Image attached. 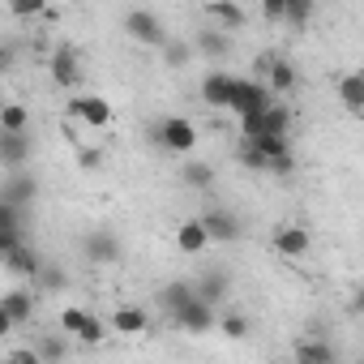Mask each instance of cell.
I'll return each instance as SVG.
<instances>
[{
	"label": "cell",
	"mask_w": 364,
	"mask_h": 364,
	"mask_svg": "<svg viewBox=\"0 0 364 364\" xmlns=\"http://www.w3.org/2000/svg\"><path fill=\"white\" fill-rule=\"evenodd\" d=\"M35 351H39V360L48 364V360H65V351H69V347H65L60 338H43V347H35Z\"/></svg>",
	"instance_id": "e575fe53"
},
{
	"label": "cell",
	"mask_w": 364,
	"mask_h": 364,
	"mask_svg": "<svg viewBox=\"0 0 364 364\" xmlns=\"http://www.w3.org/2000/svg\"><path fill=\"white\" fill-rule=\"evenodd\" d=\"M180 180H185L189 189H210V185H215V163H206V159H189L185 167H180Z\"/></svg>",
	"instance_id": "4316f807"
},
{
	"label": "cell",
	"mask_w": 364,
	"mask_h": 364,
	"mask_svg": "<svg viewBox=\"0 0 364 364\" xmlns=\"http://www.w3.org/2000/svg\"><path fill=\"white\" fill-rule=\"evenodd\" d=\"M287 133H291V107L274 99V103L262 112V120H257L253 137H287ZM245 141H249V137H245Z\"/></svg>",
	"instance_id": "7c38bea8"
},
{
	"label": "cell",
	"mask_w": 364,
	"mask_h": 364,
	"mask_svg": "<svg viewBox=\"0 0 364 364\" xmlns=\"http://www.w3.org/2000/svg\"><path fill=\"white\" fill-rule=\"evenodd\" d=\"M26 245L22 240V210H14L9 202H0V257H5L9 249Z\"/></svg>",
	"instance_id": "2e32d148"
},
{
	"label": "cell",
	"mask_w": 364,
	"mask_h": 364,
	"mask_svg": "<svg viewBox=\"0 0 364 364\" xmlns=\"http://www.w3.org/2000/svg\"><path fill=\"white\" fill-rule=\"evenodd\" d=\"M48 73H52V82H56V86L73 90V86L82 82V52H77L73 43H60V48L48 56Z\"/></svg>",
	"instance_id": "8992f818"
},
{
	"label": "cell",
	"mask_w": 364,
	"mask_h": 364,
	"mask_svg": "<svg viewBox=\"0 0 364 364\" xmlns=\"http://www.w3.org/2000/svg\"><path fill=\"white\" fill-rule=\"evenodd\" d=\"M14 60H18V48H14V43H0V73H9Z\"/></svg>",
	"instance_id": "f35d334b"
},
{
	"label": "cell",
	"mask_w": 364,
	"mask_h": 364,
	"mask_svg": "<svg viewBox=\"0 0 364 364\" xmlns=\"http://www.w3.org/2000/svg\"><path fill=\"white\" fill-rule=\"evenodd\" d=\"M171 321H176L180 330H189V334H206V330H215V309H206L202 300H189Z\"/></svg>",
	"instance_id": "9a60e30c"
},
{
	"label": "cell",
	"mask_w": 364,
	"mask_h": 364,
	"mask_svg": "<svg viewBox=\"0 0 364 364\" xmlns=\"http://www.w3.org/2000/svg\"><path fill=\"white\" fill-rule=\"evenodd\" d=\"M309 18H313V0H283V22L291 31H304Z\"/></svg>",
	"instance_id": "f546056e"
},
{
	"label": "cell",
	"mask_w": 364,
	"mask_h": 364,
	"mask_svg": "<svg viewBox=\"0 0 364 364\" xmlns=\"http://www.w3.org/2000/svg\"><path fill=\"white\" fill-rule=\"evenodd\" d=\"M120 253H124V245H120V236L112 228H95V232L82 236V257L90 266H116Z\"/></svg>",
	"instance_id": "5b68a950"
},
{
	"label": "cell",
	"mask_w": 364,
	"mask_h": 364,
	"mask_svg": "<svg viewBox=\"0 0 364 364\" xmlns=\"http://www.w3.org/2000/svg\"><path fill=\"white\" fill-rule=\"evenodd\" d=\"M35 283H39L43 291H65V287H69V274H65L60 266H43V270L35 274Z\"/></svg>",
	"instance_id": "4dcf8cb0"
},
{
	"label": "cell",
	"mask_w": 364,
	"mask_h": 364,
	"mask_svg": "<svg viewBox=\"0 0 364 364\" xmlns=\"http://www.w3.org/2000/svg\"><path fill=\"white\" fill-rule=\"evenodd\" d=\"M14 330H18V326H14V321H9V313H5V309H0V338H9V334H14Z\"/></svg>",
	"instance_id": "b9f144b4"
},
{
	"label": "cell",
	"mask_w": 364,
	"mask_h": 364,
	"mask_svg": "<svg viewBox=\"0 0 364 364\" xmlns=\"http://www.w3.org/2000/svg\"><path fill=\"white\" fill-rule=\"evenodd\" d=\"M0 133H31L26 103H0Z\"/></svg>",
	"instance_id": "83f0119b"
},
{
	"label": "cell",
	"mask_w": 364,
	"mask_h": 364,
	"mask_svg": "<svg viewBox=\"0 0 364 364\" xmlns=\"http://www.w3.org/2000/svg\"><path fill=\"white\" fill-rule=\"evenodd\" d=\"M266 82H270L266 90H270V99H274V95H291V90L300 86V73H296V65H291L287 56H274L270 69H266Z\"/></svg>",
	"instance_id": "5bb4252c"
},
{
	"label": "cell",
	"mask_w": 364,
	"mask_h": 364,
	"mask_svg": "<svg viewBox=\"0 0 364 364\" xmlns=\"http://www.w3.org/2000/svg\"><path fill=\"white\" fill-rule=\"evenodd\" d=\"M77 163H82L86 171H95V167L103 163V154H99V150H82V154H77Z\"/></svg>",
	"instance_id": "60d3db41"
},
{
	"label": "cell",
	"mask_w": 364,
	"mask_h": 364,
	"mask_svg": "<svg viewBox=\"0 0 364 364\" xmlns=\"http://www.w3.org/2000/svg\"><path fill=\"white\" fill-rule=\"evenodd\" d=\"M193 43V52H202L206 60H223V56H232V35H223V31H202L198 39H189Z\"/></svg>",
	"instance_id": "603a6c76"
},
{
	"label": "cell",
	"mask_w": 364,
	"mask_h": 364,
	"mask_svg": "<svg viewBox=\"0 0 364 364\" xmlns=\"http://www.w3.org/2000/svg\"><path fill=\"white\" fill-rule=\"evenodd\" d=\"M31 154H35L31 133H0V167H9V171H26Z\"/></svg>",
	"instance_id": "9c48e42d"
},
{
	"label": "cell",
	"mask_w": 364,
	"mask_h": 364,
	"mask_svg": "<svg viewBox=\"0 0 364 364\" xmlns=\"http://www.w3.org/2000/svg\"><path fill=\"white\" fill-rule=\"evenodd\" d=\"M240 163H245V167H249V171H266V159H262V154H257V150H253V146H249V141H245V146H240Z\"/></svg>",
	"instance_id": "d590c367"
},
{
	"label": "cell",
	"mask_w": 364,
	"mask_h": 364,
	"mask_svg": "<svg viewBox=\"0 0 364 364\" xmlns=\"http://www.w3.org/2000/svg\"><path fill=\"white\" fill-rule=\"evenodd\" d=\"M262 18H266V22H283V0H266V5H262Z\"/></svg>",
	"instance_id": "ab89813d"
},
{
	"label": "cell",
	"mask_w": 364,
	"mask_h": 364,
	"mask_svg": "<svg viewBox=\"0 0 364 364\" xmlns=\"http://www.w3.org/2000/svg\"><path fill=\"white\" fill-rule=\"evenodd\" d=\"M103 334H107V330H103V321L90 313V317H86V326L77 330V343H90V347H99V343H103Z\"/></svg>",
	"instance_id": "d6a6232c"
},
{
	"label": "cell",
	"mask_w": 364,
	"mask_h": 364,
	"mask_svg": "<svg viewBox=\"0 0 364 364\" xmlns=\"http://www.w3.org/2000/svg\"><path fill=\"white\" fill-rule=\"evenodd\" d=\"M159 56H163L167 69H189V60H193V43H189V39H167V43L159 48Z\"/></svg>",
	"instance_id": "f1b7e54d"
},
{
	"label": "cell",
	"mask_w": 364,
	"mask_h": 364,
	"mask_svg": "<svg viewBox=\"0 0 364 364\" xmlns=\"http://www.w3.org/2000/svg\"><path fill=\"white\" fill-rule=\"evenodd\" d=\"M189 300H193V279H171V283H163L159 296H154V304H159L167 317H176Z\"/></svg>",
	"instance_id": "4fadbf2b"
},
{
	"label": "cell",
	"mask_w": 364,
	"mask_h": 364,
	"mask_svg": "<svg viewBox=\"0 0 364 364\" xmlns=\"http://www.w3.org/2000/svg\"><path fill=\"white\" fill-rule=\"evenodd\" d=\"M154 141H159L163 150H171V154H193V146H198V124L185 120V116H163V120L154 124Z\"/></svg>",
	"instance_id": "3957f363"
},
{
	"label": "cell",
	"mask_w": 364,
	"mask_h": 364,
	"mask_svg": "<svg viewBox=\"0 0 364 364\" xmlns=\"http://www.w3.org/2000/svg\"><path fill=\"white\" fill-rule=\"evenodd\" d=\"M198 223L206 228V240H210V245H236V240L245 236L240 215H236V210H228V206H210Z\"/></svg>",
	"instance_id": "277c9868"
},
{
	"label": "cell",
	"mask_w": 364,
	"mask_h": 364,
	"mask_svg": "<svg viewBox=\"0 0 364 364\" xmlns=\"http://www.w3.org/2000/svg\"><path fill=\"white\" fill-rule=\"evenodd\" d=\"M215 326L223 330V338H228V343H245V338H249V330H253V321H249L240 309H228L223 317H215Z\"/></svg>",
	"instance_id": "484cf974"
},
{
	"label": "cell",
	"mask_w": 364,
	"mask_h": 364,
	"mask_svg": "<svg viewBox=\"0 0 364 364\" xmlns=\"http://www.w3.org/2000/svg\"><path fill=\"white\" fill-rule=\"evenodd\" d=\"M35 198H39V180H35L31 171H14V176L5 180V189H0V202H9L14 210L35 206Z\"/></svg>",
	"instance_id": "30bf717a"
},
{
	"label": "cell",
	"mask_w": 364,
	"mask_h": 364,
	"mask_svg": "<svg viewBox=\"0 0 364 364\" xmlns=\"http://www.w3.org/2000/svg\"><path fill=\"white\" fill-rule=\"evenodd\" d=\"M338 99L351 116H360L364 112V73H343L338 77Z\"/></svg>",
	"instance_id": "d4e9b609"
},
{
	"label": "cell",
	"mask_w": 364,
	"mask_h": 364,
	"mask_svg": "<svg viewBox=\"0 0 364 364\" xmlns=\"http://www.w3.org/2000/svg\"><path fill=\"white\" fill-rule=\"evenodd\" d=\"M270 103L274 99H270V90L257 77H232V103H228V112H236L240 120H257Z\"/></svg>",
	"instance_id": "6da1fadb"
},
{
	"label": "cell",
	"mask_w": 364,
	"mask_h": 364,
	"mask_svg": "<svg viewBox=\"0 0 364 364\" xmlns=\"http://www.w3.org/2000/svg\"><path fill=\"white\" fill-rule=\"evenodd\" d=\"M206 245H210V240H206V228H202L198 219H185V223L176 228V249H180V253L193 257V253H202Z\"/></svg>",
	"instance_id": "cb8c5ba5"
},
{
	"label": "cell",
	"mask_w": 364,
	"mask_h": 364,
	"mask_svg": "<svg viewBox=\"0 0 364 364\" xmlns=\"http://www.w3.org/2000/svg\"><path fill=\"white\" fill-rule=\"evenodd\" d=\"M206 18H215V22H219V31H223V35H232V31H240V26L249 22V9H245V5H236V0H228V5H223V0H215V5H206Z\"/></svg>",
	"instance_id": "d6986e66"
},
{
	"label": "cell",
	"mask_w": 364,
	"mask_h": 364,
	"mask_svg": "<svg viewBox=\"0 0 364 364\" xmlns=\"http://www.w3.org/2000/svg\"><path fill=\"white\" fill-rule=\"evenodd\" d=\"M270 245H274V253H279V257L296 262V257H304V253L313 249V232H309V228H300V223H283V228H274Z\"/></svg>",
	"instance_id": "52a82bcc"
},
{
	"label": "cell",
	"mask_w": 364,
	"mask_h": 364,
	"mask_svg": "<svg viewBox=\"0 0 364 364\" xmlns=\"http://www.w3.org/2000/svg\"><path fill=\"white\" fill-rule=\"evenodd\" d=\"M86 317H90V309H77V304H69V309H60V330L77 338V330L86 326Z\"/></svg>",
	"instance_id": "1f68e13d"
},
{
	"label": "cell",
	"mask_w": 364,
	"mask_h": 364,
	"mask_svg": "<svg viewBox=\"0 0 364 364\" xmlns=\"http://www.w3.org/2000/svg\"><path fill=\"white\" fill-rule=\"evenodd\" d=\"M0 309L9 313V321H14V326H22V321H31V313H35V291L14 287V291L0 296Z\"/></svg>",
	"instance_id": "ffe728a7"
},
{
	"label": "cell",
	"mask_w": 364,
	"mask_h": 364,
	"mask_svg": "<svg viewBox=\"0 0 364 364\" xmlns=\"http://www.w3.org/2000/svg\"><path fill=\"white\" fill-rule=\"evenodd\" d=\"M9 14L22 22V18H39L43 14V0H18V5H9Z\"/></svg>",
	"instance_id": "836d02e7"
},
{
	"label": "cell",
	"mask_w": 364,
	"mask_h": 364,
	"mask_svg": "<svg viewBox=\"0 0 364 364\" xmlns=\"http://www.w3.org/2000/svg\"><path fill=\"white\" fill-rule=\"evenodd\" d=\"M69 116L82 120L86 129H107V124H112V103H107L103 95H77V99L69 103Z\"/></svg>",
	"instance_id": "ba28073f"
},
{
	"label": "cell",
	"mask_w": 364,
	"mask_h": 364,
	"mask_svg": "<svg viewBox=\"0 0 364 364\" xmlns=\"http://www.w3.org/2000/svg\"><path fill=\"white\" fill-rule=\"evenodd\" d=\"M112 326H116L120 334H146V330H150V313H146L141 304H120V309L112 313Z\"/></svg>",
	"instance_id": "7402d4cb"
},
{
	"label": "cell",
	"mask_w": 364,
	"mask_h": 364,
	"mask_svg": "<svg viewBox=\"0 0 364 364\" xmlns=\"http://www.w3.org/2000/svg\"><path fill=\"white\" fill-rule=\"evenodd\" d=\"M9 364H43V360L35 347H18V351H9Z\"/></svg>",
	"instance_id": "74e56055"
},
{
	"label": "cell",
	"mask_w": 364,
	"mask_h": 364,
	"mask_svg": "<svg viewBox=\"0 0 364 364\" xmlns=\"http://www.w3.org/2000/svg\"><path fill=\"white\" fill-rule=\"evenodd\" d=\"M291 355H296V364H338L334 347L321 343V338H296L291 343Z\"/></svg>",
	"instance_id": "ac0fdd59"
},
{
	"label": "cell",
	"mask_w": 364,
	"mask_h": 364,
	"mask_svg": "<svg viewBox=\"0 0 364 364\" xmlns=\"http://www.w3.org/2000/svg\"><path fill=\"white\" fill-rule=\"evenodd\" d=\"M228 291H232V279H228V270H206V274L193 283V300H202L206 309H219V304L228 300Z\"/></svg>",
	"instance_id": "8fae6325"
},
{
	"label": "cell",
	"mask_w": 364,
	"mask_h": 364,
	"mask_svg": "<svg viewBox=\"0 0 364 364\" xmlns=\"http://www.w3.org/2000/svg\"><path fill=\"white\" fill-rule=\"evenodd\" d=\"M0 262H5L14 274H22V279H35V274L43 270V257H39L31 245H18V249H9L5 257H0Z\"/></svg>",
	"instance_id": "44dd1931"
},
{
	"label": "cell",
	"mask_w": 364,
	"mask_h": 364,
	"mask_svg": "<svg viewBox=\"0 0 364 364\" xmlns=\"http://www.w3.org/2000/svg\"><path fill=\"white\" fill-rule=\"evenodd\" d=\"M124 35L133 39V43H141V48H163L171 35H167V26H163V18L154 14V9H129L124 14Z\"/></svg>",
	"instance_id": "7a4b0ae2"
},
{
	"label": "cell",
	"mask_w": 364,
	"mask_h": 364,
	"mask_svg": "<svg viewBox=\"0 0 364 364\" xmlns=\"http://www.w3.org/2000/svg\"><path fill=\"white\" fill-rule=\"evenodd\" d=\"M266 171H270V176H291V171H296V154H283V159H270V163H266Z\"/></svg>",
	"instance_id": "8d00e7d4"
},
{
	"label": "cell",
	"mask_w": 364,
	"mask_h": 364,
	"mask_svg": "<svg viewBox=\"0 0 364 364\" xmlns=\"http://www.w3.org/2000/svg\"><path fill=\"white\" fill-rule=\"evenodd\" d=\"M202 99H206L210 107H228V103H232V73H228V69H210V73L202 77Z\"/></svg>",
	"instance_id": "e0dca14e"
}]
</instances>
